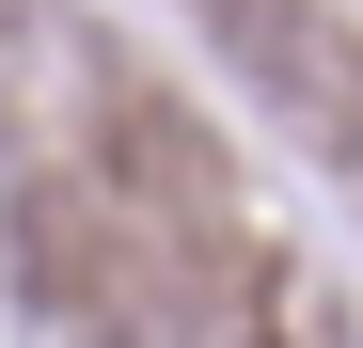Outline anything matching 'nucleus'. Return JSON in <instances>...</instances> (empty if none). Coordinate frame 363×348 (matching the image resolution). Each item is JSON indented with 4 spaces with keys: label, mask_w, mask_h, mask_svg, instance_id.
<instances>
[]
</instances>
